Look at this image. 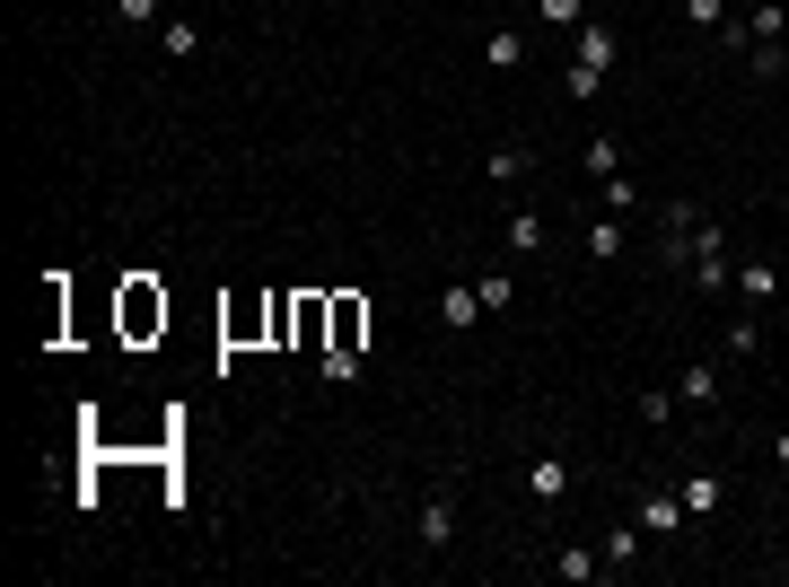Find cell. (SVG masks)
<instances>
[{"instance_id": "6da1fadb", "label": "cell", "mask_w": 789, "mask_h": 587, "mask_svg": "<svg viewBox=\"0 0 789 587\" xmlns=\"http://www.w3.org/2000/svg\"><path fill=\"white\" fill-rule=\"evenodd\" d=\"M614 53H623V35H614L605 18H579V53H570L562 88H570V97H596V88H605V71H614Z\"/></svg>"}, {"instance_id": "7a4b0ae2", "label": "cell", "mask_w": 789, "mask_h": 587, "mask_svg": "<svg viewBox=\"0 0 789 587\" xmlns=\"http://www.w3.org/2000/svg\"><path fill=\"white\" fill-rule=\"evenodd\" d=\"M728 281H737V254H728V237L702 220V229H693V290H702V298H719Z\"/></svg>"}, {"instance_id": "3957f363", "label": "cell", "mask_w": 789, "mask_h": 587, "mask_svg": "<svg viewBox=\"0 0 789 587\" xmlns=\"http://www.w3.org/2000/svg\"><path fill=\"white\" fill-rule=\"evenodd\" d=\"M482 316H491V307H482L474 281H439V325H448V334H474Z\"/></svg>"}, {"instance_id": "277c9868", "label": "cell", "mask_w": 789, "mask_h": 587, "mask_svg": "<svg viewBox=\"0 0 789 587\" xmlns=\"http://www.w3.org/2000/svg\"><path fill=\"white\" fill-rule=\"evenodd\" d=\"M728 290H737V298H755V307H772V298H781V272H772V254H746Z\"/></svg>"}, {"instance_id": "5b68a950", "label": "cell", "mask_w": 789, "mask_h": 587, "mask_svg": "<svg viewBox=\"0 0 789 587\" xmlns=\"http://www.w3.org/2000/svg\"><path fill=\"white\" fill-rule=\"evenodd\" d=\"M562 491H570V457H562V448H544V457L527 465V500H544V509H553Z\"/></svg>"}, {"instance_id": "8992f818", "label": "cell", "mask_w": 789, "mask_h": 587, "mask_svg": "<svg viewBox=\"0 0 789 587\" xmlns=\"http://www.w3.org/2000/svg\"><path fill=\"white\" fill-rule=\"evenodd\" d=\"M149 325H167V298H158L149 281H132V290H123V334H149Z\"/></svg>"}, {"instance_id": "52a82bcc", "label": "cell", "mask_w": 789, "mask_h": 587, "mask_svg": "<svg viewBox=\"0 0 789 587\" xmlns=\"http://www.w3.org/2000/svg\"><path fill=\"white\" fill-rule=\"evenodd\" d=\"M422 544H430V553H448V544H456V491L422 500Z\"/></svg>"}, {"instance_id": "ba28073f", "label": "cell", "mask_w": 789, "mask_h": 587, "mask_svg": "<svg viewBox=\"0 0 789 587\" xmlns=\"http://www.w3.org/2000/svg\"><path fill=\"white\" fill-rule=\"evenodd\" d=\"M641 535H684V500L676 491H650V500H641Z\"/></svg>"}, {"instance_id": "9c48e42d", "label": "cell", "mask_w": 789, "mask_h": 587, "mask_svg": "<svg viewBox=\"0 0 789 587\" xmlns=\"http://www.w3.org/2000/svg\"><path fill=\"white\" fill-rule=\"evenodd\" d=\"M482 62H491V71H518V62H527V35H518V27H482Z\"/></svg>"}, {"instance_id": "30bf717a", "label": "cell", "mask_w": 789, "mask_h": 587, "mask_svg": "<svg viewBox=\"0 0 789 587\" xmlns=\"http://www.w3.org/2000/svg\"><path fill=\"white\" fill-rule=\"evenodd\" d=\"M676 500H684V517H719V473H684Z\"/></svg>"}, {"instance_id": "8fae6325", "label": "cell", "mask_w": 789, "mask_h": 587, "mask_svg": "<svg viewBox=\"0 0 789 587\" xmlns=\"http://www.w3.org/2000/svg\"><path fill=\"white\" fill-rule=\"evenodd\" d=\"M553 579H570V587L605 579V553H579V544H562V553H553Z\"/></svg>"}, {"instance_id": "7c38bea8", "label": "cell", "mask_w": 789, "mask_h": 587, "mask_svg": "<svg viewBox=\"0 0 789 587\" xmlns=\"http://www.w3.org/2000/svg\"><path fill=\"white\" fill-rule=\"evenodd\" d=\"M158 53H167V62H194V53H203V27H194V18H167V27H158Z\"/></svg>"}, {"instance_id": "4fadbf2b", "label": "cell", "mask_w": 789, "mask_h": 587, "mask_svg": "<svg viewBox=\"0 0 789 587\" xmlns=\"http://www.w3.org/2000/svg\"><path fill=\"white\" fill-rule=\"evenodd\" d=\"M789 35V9L781 0H755V18H746V44H781Z\"/></svg>"}, {"instance_id": "5bb4252c", "label": "cell", "mask_w": 789, "mask_h": 587, "mask_svg": "<svg viewBox=\"0 0 789 587\" xmlns=\"http://www.w3.org/2000/svg\"><path fill=\"white\" fill-rule=\"evenodd\" d=\"M676 403H719V368H710V359H693L676 377Z\"/></svg>"}, {"instance_id": "9a60e30c", "label": "cell", "mask_w": 789, "mask_h": 587, "mask_svg": "<svg viewBox=\"0 0 789 587\" xmlns=\"http://www.w3.org/2000/svg\"><path fill=\"white\" fill-rule=\"evenodd\" d=\"M360 325H368V307L360 298H334V343L325 352H360Z\"/></svg>"}, {"instance_id": "2e32d148", "label": "cell", "mask_w": 789, "mask_h": 587, "mask_svg": "<svg viewBox=\"0 0 789 587\" xmlns=\"http://www.w3.org/2000/svg\"><path fill=\"white\" fill-rule=\"evenodd\" d=\"M641 562V517H623L614 535H605V570H632Z\"/></svg>"}, {"instance_id": "e0dca14e", "label": "cell", "mask_w": 789, "mask_h": 587, "mask_svg": "<svg viewBox=\"0 0 789 587\" xmlns=\"http://www.w3.org/2000/svg\"><path fill=\"white\" fill-rule=\"evenodd\" d=\"M623 254V220L605 211V220H588V263H614Z\"/></svg>"}, {"instance_id": "ac0fdd59", "label": "cell", "mask_w": 789, "mask_h": 587, "mask_svg": "<svg viewBox=\"0 0 789 587\" xmlns=\"http://www.w3.org/2000/svg\"><path fill=\"white\" fill-rule=\"evenodd\" d=\"M509 245L518 254H544V211H509Z\"/></svg>"}, {"instance_id": "d6986e66", "label": "cell", "mask_w": 789, "mask_h": 587, "mask_svg": "<svg viewBox=\"0 0 789 587\" xmlns=\"http://www.w3.org/2000/svg\"><path fill=\"white\" fill-rule=\"evenodd\" d=\"M579 158H588V176H596V185H605V176H623V140H588Z\"/></svg>"}, {"instance_id": "ffe728a7", "label": "cell", "mask_w": 789, "mask_h": 587, "mask_svg": "<svg viewBox=\"0 0 789 587\" xmlns=\"http://www.w3.org/2000/svg\"><path fill=\"white\" fill-rule=\"evenodd\" d=\"M482 167H491V185H518V176H527V167H536V158H527V149H518V140H509V149H491V158H482Z\"/></svg>"}, {"instance_id": "44dd1931", "label": "cell", "mask_w": 789, "mask_h": 587, "mask_svg": "<svg viewBox=\"0 0 789 587\" xmlns=\"http://www.w3.org/2000/svg\"><path fill=\"white\" fill-rule=\"evenodd\" d=\"M684 27H702V35H719V27H728V0H684Z\"/></svg>"}, {"instance_id": "7402d4cb", "label": "cell", "mask_w": 789, "mask_h": 587, "mask_svg": "<svg viewBox=\"0 0 789 587\" xmlns=\"http://www.w3.org/2000/svg\"><path fill=\"white\" fill-rule=\"evenodd\" d=\"M746 71H755V80H781L789 53H781V44H746Z\"/></svg>"}, {"instance_id": "603a6c76", "label": "cell", "mask_w": 789, "mask_h": 587, "mask_svg": "<svg viewBox=\"0 0 789 587\" xmlns=\"http://www.w3.org/2000/svg\"><path fill=\"white\" fill-rule=\"evenodd\" d=\"M764 352V325H755V316H737V325H728V359H755Z\"/></svg>"}, {"instance_id": "cb8c5ba5", "label": "cell", "mask_w": 789, "mask_h": 587, "mask_svg": "<svg viewBox=\"0 0 789 587\" xmlns=\"http://www.w3.org/2000/svg\"><path fill=\"white\" fill-rule=\"evenodd\" d=\"M536 18H544V27H579V18H588V0H536Z\"/></svg>"}, {"instance_id": "d4e9b609", "label": "cell", "mask_w": 789, "mask_h": 587, "mask_svg": "<svg viewBox=\"0 0 789 587\" xmlns=\"http://www.w3.org/2000/svg\"><path fill=\"white\" fill-rule=\"evenodd\" d=\"M474 290H482V307H491V316H509V272H482Z\"/></svg>"}, {"instance_id": "484cf974", "label": "cell", "mask_w": 789, "mask_h": 587, "mask_svg": "<svg viewBox=\"0 0 789 587\" xmlns=\"http://www.w3.org/2000/svg\"><path fill=\"white\" fill-rule=\"evenodd\" d=\"M114 18L123 27H158V0H114Z\"/></svg>"}, {"instance_id": "4316f807", "label": "cell", "mask_w": 789, "mask_h": 587, "mask_svg": "<svg viewBox=\"0 0 789 587\" xmlns=\"http://www.w3.org/2000/svg\"><path fill=\"white\" fill-rule=\"evenodd\" d=\"M772 457H781V473H789V430H781V439H772Z\"/></svg>"}]
</instances>
